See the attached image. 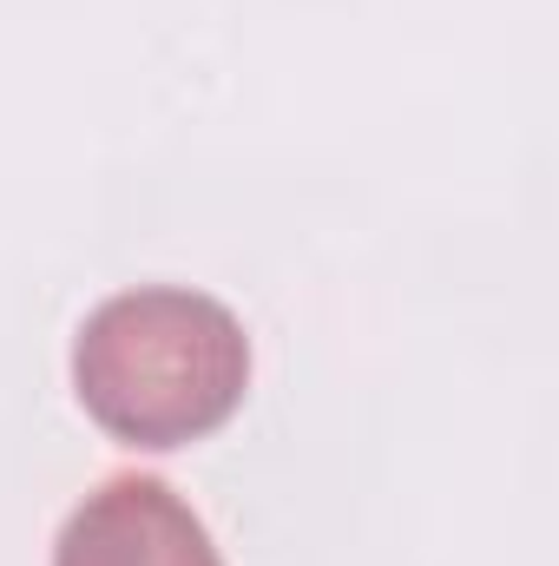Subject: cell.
<instances>
[{
  "label": "cell",
  "instance_id": "obj_1",
  "mask_svg": "<svg viewBox=\"0 0 559 566\" xmlns=\"http://www.w3.org/2000/svg\"><path fill=\"white\" fill-rule=\"evenodd\" d=\"M73 389L113 441L184 448L238 416L251 389V336L218 296L126 290L86 316Z\"/></svg>",
  "mask_w": 559,
  "mask_h": 566
},
{
  "label": "cell",
  "instance_id": "obj_2",
  "mask_svg": "<svg viewBox=\"0 0 559 566\" xmlns=\"http://www.w3.org/2000/svg\"><path fill=\"white\" fill-rule=\"evenodd\" d=\"M53 566H224V554L165 481L119 474L73 507Z\"/></svg>",
  "mask_w": 559,
  "mask_h": 566
}]
</instances>
